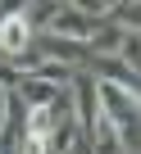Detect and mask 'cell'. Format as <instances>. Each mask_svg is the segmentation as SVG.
Returning <instances> with one entry per match:
<instances>
[{
  "instance_id": "obj_1",
  "label": "cell",
  "mask_w": 141,
  "mask_h": 154,
  "mask_svg": "<svg viewBox=\"0 0 141 154\" xmlns=\"http://www.w3.org/2000/svg\"><path fill=\"white\" fill-rule=\"evenodd\" d=\"M96 100H100V118L114 131L123 154H141V91L114 86V82H96Z\"/></svg>"
},
{
  "instance_id": "obj_2",
  "label": "cell",
  "mask_w": 141,
  "mask_h": 154,
  "mask_svg": "<svg viewBox=\"0 0 141 154\" xmlns=\"http://www.w3.org/2000/svg\"><path fill=\"white\" fill-rule=\"evenodd\" d=\"M100 27H105V18H91V14H82L78 5H59L55 18H50V27H46L41 36H59V41H73V45H91V41L100 36Z\"/></svg>"
},
{
  "instance_id": "obj_3",
  "label": "cell",
  "mask_w": 141,
  "mask_h": 154,
  "mask_svg": "<svg viewBox=\"0 0 141 154\" xmlns=\"http://www.w3.org/2000/svg\"><path fill=\"white\" fill-rule=\"evenodd\" d=\"M73 118H78V127H82V136H100V100H96V77H87V72H73Z\"/></svg>"
},
{
  "instance_id": "obj_4",
  "label": "cell",
  "mask_w": 141,
  "mask_h": 154,
  "mask_svg": "<svg viewBox=\"0 0 141 154\" xmlns=\"http://www.w3.org/2000/svg\"><path fill=\"white\" fill-rule=\"evenodd\" d=\"M32 41H37V32H32V23L23 18V9H9L5 18H0V54H5V59L27 54Z\"/></svg>"
},
{
  "instance_id": "obj_5",
  "label": "cell",
  "mask_w": 141,
  "mask_h": 154,
  "mask_svg": "<svg viewBox=\"0 0 141 154\" xmlns=\"http://www.w3.org/2000/svg\"><path fill=\"white\" fill-rule=\"evenodd\" d=\"M14 86L27 100V109H55V104H64V86H50V82H41V77L14 72Z\"/></svg>"
},
{
  "instance_id": "obj_6",
  "label": "cell",
  "mask_w": 141,
  "mask_h": 154,
  "mask_svg": "<svg viewBox=\"0 0 141 154\" xmlns=\"http://www.w3.org/2000/svg\"><path fill=\"white\" fill-rule=\"evenodd\" d=\"M109 23L132 32V36H141V5H109Z\"/></svg>"
},
{
  "instance_id": "obj_7",
  "label": "cell",
  "mask_w": 141,
  "mask_h": 154,
  "mask_svg": "<svg viewBox=\"0 0 141 154\" xmlns=\"http://www.w3.org/2000/svg\"><path fill=\"white\" fill-rule=\"evenodd\" d=\"M87 154H123V149H118V140H114V136H96V140L87 145Z\"/></svg>"
},
{
  "instance_id": "obj_8",
  "label": "cell",
  "mask_w": 141,
  "mask_h": 154,
  "mask_svg": "<svg viewBox=\"0 0 141 154\" xmlns=\"http://www.w3.org/2000/svg\"><path fill=\"white\" fill-rule=\"evenodd\" d=\"M5 127H9V86L0 82V136H5Z\"/></svg>"
}]
</instances>
